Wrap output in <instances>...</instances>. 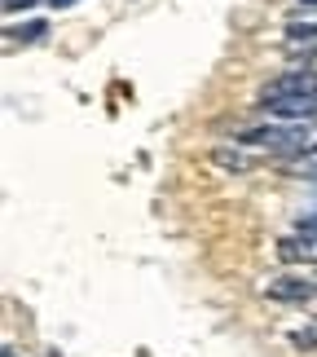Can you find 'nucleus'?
Segmentation results:
<instances>
[{
	"label": "nucleus",
	"instance_id": "f257e3e1",
	"mask_svg": "<svg viewBox=\"0 0 317 357\" xmlns=\"http://www.w3.org/2000/svg\"><path fill=\"white\" fill-rule=\"evenodd\" d=\"M260 106L278 119H317V75L291 71L260 89Z\"/></svg>",
	"mask_w": 317,
	"mask_h": 357
},
{
	"label": "nucleus",
	"instance_id": "f03ea898",
	"mask_svg": "<svg viewBox=\"0 0 317 357\" xmlns=\"http://www.w3.org/2000/svg\"><path fill=\"white\" fill-rule=\"evenodd\" d=\"M238 142H242L247 150H265V155L295 159V155H309V150H317V123H313V119L260 123V128H247Z\"/></svg>",
	"mask_w": 317,
	"mask_h": 357
},
{
	"label": "nucleus",
	"instance_id": "7ed1b4c3",
	"mask_svg": "<svg viewBox=\"0 0 317 357\" xmlns=\"http://www.w3.org/2000/svg\"><path fill=\"white\" fill-rule=\"evenodd\" d=\"M269 300H282V305H304L317 296V278H300V273H286V278H273L265 287Z\"/></svg>",
	"mask_w": 317,
	"mask_h": 357
},
{
	"label": "nucleus",
	"instance_id": "20e7f679",
	"mask_svg": "<svg viewBox=\"0 0 317 357\" xmlns=\"http://www.w3.org/2000/svg\"><path fill=\"white\" fill-rule=\"evenodd\" d=\"M216 163H220V168H233V172H247V168H252L256 159L247 155V146L238 142L233 150H229V146H216Z\"/></svg>",
	"mask_w": 317,
	"mask_h": 357
},
{
	"label": "nucleus",
	"instance_id": "39448f33",
	"mask_svg": "<svg viewBox=\"0 0 317 357\" xmlns=\"http://www.w3.org/2000/svg\"><path fill=\"white\" fill-rule=\"evenodd\" d=\"M304 45H317V22H291L286 26V49L300 53Z\"/></svg>",
	"mask_w": 317,
	"mask_h": 357
},
{
	"label": "nucleus",
	"instance_id": "423d86ee",
	"mask_svg": "<svg viewBox=\"0 0 317 357\" xmlns=\"http://www.w3.org/2000/svg\"><path fill=\"white\" fill-rule=\"evenodd\" d=\"M278 256L282 260H309L313 256V238L304 234V243H300V238H282L278 243Z\"/></svg>",
	"mask_w": 317,
	"mask_h": 357
},
{
	"label": "nucleus",
	"instance_id": "0eeeda50",
	"mask_svg": "<svg viewBox=\"0 0 317 357\" xmlns=\"http://www.w3.org/2000/svg\"><path fill=\"white\" fill-rule=\"evenodd\" d=\"M286 172H291V176H309V181H317V150H309V155H295V159H286Z\"/></svg>",
	"mask_w": 317,
	"mask_h": 357
},
{
	"label": "nucleus",
	"instance_id": "6e6552de",
	"mask_svg": "<svg viewBox=\"0 0 317 357\" xmlns=\"http://www.w3.org/2000/svg\"><path fill=\"white\" fill-rule=\"evenodd\" d=\"M45 31H49V26H45V22H26V26H13V31H9V36H13V40H22V45H36V40H40V36H45Z\"/></svg>",
	"mask_w": 317,
	"mask_h": 357
},
{
	"label": "nucleus",
	"instance_id": "1a4fd4ad",
	"mask_svg": "<svg viewBox=\"0 0 317 357\" xmlns=\"http://www.w3.org/2000/svg\"><path fill=\"white\" fill-rule=\"evenodd\" d=\"M291 340H295L300 349H313V344H317V326H313V331H295Z\"/></svg>",
	"mask_w": 317,
	"mask_h": 357
},
{
	"label": "nucleus",
	"instance_id": "9d476101",
	"mask_svg": "<svg viewBox=\"0 0 317 357\" xmlns=\"http://www.w3.org/2000/svg\"><path fill=\"white\" fill-rule=\"evenodd\" d=\"M300 71H309V75H317V49H313V53H304V62H300Z\"/></svg>",
	"mask_w": 317,
	"mask_h": 357
},
{
	"label": "nucleus",
	"instance_id": "9b49d317",
	"mask_svg": "<svg viewBox=\"0 0 317 357\" xmlns=\"http://www.w3.org/2000/svg\"><path fill=\"white\" fill-rule=\"evenodd\" d=\"M36 0H5V13H18V9H31Z\"/></svg>",
	"mask_w": 317,
	"mask_h": 357
},
{
	"label": "nucleus",
	"instance_id": "f8f14e48",
	"mask_svg": "<svg viewBox=\"0 0 317 357\" xmlns=\"http://www.w3.org/2000/svg\"><path fill=\"white\" fill-rule=\"evenodd\" d=\"M49 5H53V9H66V5H75V0H49Z\"/></svg>",
	"mask_w": 317,
	"mask_h": 357
},
{
	"label": "nucleus",
	"instance_id": "ddd939ff",
	"mask_svg": "<svg viewBox=\"0 0 317 357\" xmlns=\"http://www.w3.org/2000/svg\"><path fill=\"white\" fill-rule=\"evenodd\" d=\"M300 5H317V0H300Z\"/></svg>",
	"mask_w": 317,
	"mask_h": 357
}]
</instances>
